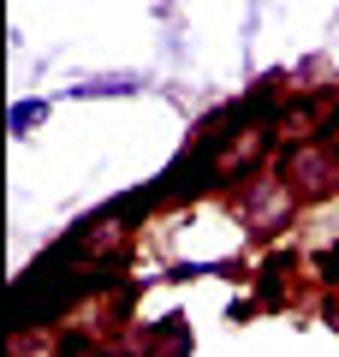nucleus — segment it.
Listing matches in <instances>:
<instances>
[{"mask_svg":"<svg viewBox=\"0 0 339 357\" xmlns=\"http://www.w3.org/2000/svg\"><path fill=\"white\" fill-rule=\"evenodd\" d=\"M298 208H303V197L292 191L286 178L274 173V167L250 173L239 191H232V215H239L244 227L256 232V238H274V232H286L292 220H298Z\"/></svg>","mask_w":339,"mask_h":357,"instance_id":"1","label":"nucleus"},{"mask_svg":"<svg viewBox=\"0 0 339 357\" xmlns=\"http://www.w3.org/2000/svg\"><path fill=\"white\" fill-rule=\"evenodd\" d=\"M274 173L286 178L303 203L339 197V149H327L322 137H310V143H280V149H274Z\"/></svg>","mask_w":339,"mask_h":357,"instance_id":"2","label":"nucleus"},{"mask_svg":"<svg viewBox=\"0 0 339 357\" xmlns=\"http://www.w3.org/2000/svg\"><path fill=\"white\" fill-rule=\"evenodd\" d=\"M298 274H303V256L286 250V244H274V250L256 262V274H250V286H256V298H262V310L292 304V292H298Z\"/></svg>","mask_w":339,"mask_h":357,"instance_id":"3","label":"nucleus"},{"mask_svg":"<svg viewBox=\"0 0 339 357\" xmlns=\"http://www.w3.org/2000/svg\"><path fill=\"white\" fill-rule=\"evenodd\" d=\"M131 351H143V357H179V351H190V321L185 316L143 321V333L131 340Z\"/></svg>","mask_w":339,"mask_h":357,"instance_id":"4","label":"nucleus"},{"mask_svg":"<svg viewBox=\"0 0 339 357\" xmlns=\"http://www.w3.org/2000/svg\"><path fill=\"white\" fill-rule=\"evenodd\" d=\"M143 77L137 72H101V77H84V84H72L77 102H96V96H137Z\"/></svg>","mask_w":339,"mask_h":357,"instance_id":"5","label":"nucleus"},{"mask_svg":"<svg viewBox=\"0 0 339 357\" xmlns=\"http://www.w3.org/2000/svg\"><path fill=\"white\" fill-rule=\"evenodd\" d=\"M303 280H315V292H339V238L303 256Z\"/></svg>","mask_w":339,"mask_h":357,"instance_id":"6","label":"nucleus"},{"mask_svg":"<svg viewBox=\"0 0 339 357\" xmlns=\"http://www.w3.org/2000/svg\"><path fill=\"white\" fill-rule=\"evenodd\" d=\"M161 203V191H155V185H143V191H126V197H113V215L126 220V227H143V220H149V208Z\"/></svg>","mask_w":339,"mask_h":357,"instance_id":"7","label":"nucleus"},{"mask_svg":"<svg viewBox=\"0 0 339 357\" xmlns=\"http://www.w3.org/2000/svg\"><path fill=\"white\" fill-rule=\"evenodd\" d=\"M42 119H48V102H13L6 107V131H13V137H30Z\"/></svg>","mask_w":339,"mask_h":357,"instance_id":"8","label":"nucleus"},{"mask_svg":"<svg viewBox=\"0 0 339 357\" xmlns=\"http://www.w3.org/2000/svg\"><path fill=\"white\" fill-rule=\"evenodd\" d=\"M315 137H322L327 149H339V102H327V114H322V126H315Z\"/></svg>","mask_w":339,"mask_h":357,"instance_id":"9","label":"nucleus"},{"mask_svg":"<svg viewBox=\"0 0 339 357\" xmlns=\"http://www.w3.org/2000/svg\"><path fill=\"white\" fill-rule=\"evenodd\" d=\"M256 310H262V298H256V292L250 298H232V304H226V321H250Z\"/></svg>","mask_w":339,"mask_h":357,"instance_id":"10","label":"nucleus"},{"mask_svg":"<svg viewBox=\"0 0 339 357\" xmlns=\"http://www.w3.org/2000/svg\"><path fill=\"white\" fill-rule=\"evenodd\" d=\"M315 316H322L327 328L339 333V292H322V298H315Z\"/></svg>","mask_w":339,"mask_h":357,"instance_id":"11","label":"nucleus"}]
</instances>
